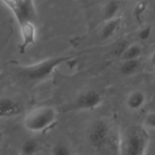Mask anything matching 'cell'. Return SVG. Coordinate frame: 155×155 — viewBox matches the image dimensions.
<instances>
[{"mask_svg":"<svg viewBox=\"0 0 155 155\" xmlns=\"http://www.w3.org/2000/svg\"><path fill=\"white\" fill-rule=\"evenodd\" d=\"M48 155H72V150L67 142L58 140L51 145Z\"/></svg>","mask_w":155,"mask_h":155,"instance_id":"obj_15","label":"cell"},{"mask_svg":"<svg viewBox=\"0 0 155 155\" xmlns=\"http://www.w3.org/2000/svg\"><path fill=\"white\" fill-rule=\"evenodd\" d=\"M147 103V94L141 90L130 91L125 99V107L131 112L140 111Z\"/></svg>","mask_w":155,"mask_h":155,"instance_id":"obj_8","label":"cell"},{"mask_svg":"<svg viewBox=\"0 0 155 155\" xmlns=\"http://www.w3.org/2000/svg\"><path fill=\"white\" fill-rule=\"evenodd\" d=\"M21 42L19 45V52L25 53L28 48L35 44L37 39V28L34 20L27 19L18 23Z\"/></svg>","mask_w":155,"mask_h":155,"instance_id":"obj_7","label":"cell"},{"mask_svg":"<svg viewBox=\"0 0 155 155\" xmlns=\"http://www.w3.org/2000/svg\"><path fill=\"white\" fill-rule=\"evenodd\" d=\"M142 127L146 130H155V110L145 114L142 120Z\"/></svg>","mask_w":155,"mask_h":155,"instance_id":"obj_16","label":"cell"},{"mask_svg":"<svg viewBox=\"0 0 155 155\" xmlns=\"http://www.w3.org/2000/svg\"><path fill=\"white\" fill-rule=\"evenodd\" d=\"M6 140H7V134L3 129L0 128V149L5 145Z\"/></svg>","mask_w":155,"mask_h":155,"instance_id":"obj_18","label":"cell"},{"mask_svg":"<svg viewBox=\"0 0 155 155\" xmlns=\"http://www.w3.org/2000/svg\"><path fill=\"white\" fill-rule=\"evenodd\" d=\"M152 82H153V85L155 86V75H154V77H153V81H152Z\"/></svg>","mask_w":155,"mask_h":155,"instance_id":"obj_20","label":"cell"},{"mask_svg":"<svg viewBox=\"0 0 155 155\" xmlns=\"http://www.w3.org/2000/svg\"><path fill=\"white\" fill-rule=\"evenodd\" d=\"M140 67V59L120 60V73L125 77H131L139 71Z\"/></svg>","mask_w":155,"mask_h":155,"instance_id":"obj_12","label":"cell"},{"mask_svg":"<svg viewBox=\"0 0 155 155\" xmlns=\"http://www.w3.org/2000/svg\"><path fill=\"white\" fill-rule=\"evenodd\" d=\"M120 26V18H115L107 21H104V24L101 29L100 37L102 40H108L112 38Z\"/></svg>","mask_w":155,"mask_h":155,"instance_id":"obj_10","label":"cell"},{"mask_svg":"<svg viewBox=\"0 0 155 155\" xmlns=\"http://www.w3.org/2000/svg\"><path fill=\"white\" fill-rule=\"evenodd\" d=\"M2 1L13 13L18 23L27 19L34 20L36 10L33 0H2Z\"/></svg>","mask_w":155,"mask_h":155,"instance_id":"obj_6","label":"cell"},{"mask_svg":"<svg viewBox=\"0 0 155 155\" xmlns=\"http://www.w3.org/2000/svg\"><path fill=\"white\" fill-rule=\"evenodd\" d=\"M58 112L52 106H38L30 110L23 119V127L33 134L47 131L58 121Z\"/></svg>","mask_w":155,"mask_h":155,"instance_id":"obj_2","label":"cell"},{"mask_svg":"<svg viewBox=\"0 0 155 155\" xmlns=\"http://www.w3.org/2000/svg\"><path fill=\"white\" fill-rule=\"evenodd\" d=\"M142 54V47L138 43L129 44L120 55V60L140 59Z\"/></svg>","mask_w":155,"mask_h":155,"instance_id":"obj_14","label":"cell"},{"mask_svg":"<svg viewBox=\"0 0 155 155\" xmlns=\"http://www.w3.org/2000/svg\"><path fill=\"white\" fill-rule=\"evenodd\" d=\"M20 155H35L40 151V143L36 139L24 140L18 149Z\"/></svg>","mask_w":155,"mask_h":155,"instance_id":"obj_11","label":"cell"},{"mask_svg":"<svg viewBox=\"0 0 155 155\" xmlns=\"http://www.w3.org/2000/svg\"><path fill=\"white\" fill-rule=\"evenodd\" d=\"M71 59H73L72 56L48 58L31 65L18 66V72L21 78L27 81L34 82L42 81L51 76L58 68L68 63Z\"/></svg>","mask_w":155,"mask_h":155,"instance_id":"obj_1","label":"cell"},{"mask_svg":"<svg viewBox=\"0 0 155 155\" xmlns=\"http://www.w3.org/2000/svg\"><path fill=\"white\" fill-rule=\"evenodd\" d=\"M149 64L151 68H153L155 69V48L152 49V51L150 52V56H149Z\"/></svg>","mask_w":155,"mask_h":155,"instance_id":"obj_19","label":"cell"},{"mask_svg":"<svg viewBox=\"0 0 155 155\" xmlns=\"http://www.w3.org/2000/svg\"><path fill=\"white\" fill-rule=\"evenodd\" d=\"M110 126L102 120L93 121L86 131V139L88 143L94 148L102 147L110 137Z\"/></svg>","mask_w":155,"mask_h":155,"instance_id":"obj_4","label":"cell"},{"mask_svg":"<svg viewBox=\"0 0 155 155\" xmlns=\"http://www.w3.org/2000/svg\"><path fill=\"white\" fill-rule=\"evenodd\" d=\"M103 103V97L96 90H87L77 96L71 103V109L75 110H93Z\"/></svg>","mask_w":155,"mask_h":155,"instance_id":"obj_5","label":"cell"},{"mask_svg":"<svg viewBox=\"0 0 155 155\" xmlns=\"http://www.w3.org/2000/svg\"><path fill=\"white\" fill-rule=\"evenodd\" d=\"M151 34H152L151 26L146 25V26H143L141 28H140V30L137 33V37L140 41L144 42V41H147L151 37Z\"/></svg>","mask_w":155,"mask_h":155,"instance_id":"obj_17","label":"cell"},{"mask_svg":"<svg viewBox=\"0 0 155 155\" xmlns=\"http://www.w3.org/2000/svg\"><path fill=\"white\" fill-rule=\"evenodd\" d=\"M35 155H43V154H42V153H41V152L39 151L38 153H37V154H35Z\"/></svg>","mask_w":155,"mask_h":155,"instance_id":"obj_21","label":"cell"},{"mask_svg":"<svg viewBox=\"0 0 155 155\" xmlns=\"http://www.w3.org/2000/svg\"><path fill=\"white\" fill-rule=\"evenodd\" d=\"M120 3L117 0H110L108 1L104 8H103V11H102V17H103V20L107 21L115 18L120 17Z\"/></svg>","mask_w":155,"mask_h":155,"instance_id":"obj_13","label":"cell"},{"mask_svg":"<svg viewBox=\"0 0 155 155\" xmlns=\"http://www.w3.org/2000/svg\"><path fill=\"white\" fill-rule=\"evenodd\" d=\"M149 137L146 130L132 128L127 131L122 141V155H145L149 147Z\"/></svg>","mask_w":155,"mask_h":155,"instance_id":"obj_3","label":"cell"},{"mask_svg":"<svg viewBox=\"0 0 155 155\" xmlns=\"http://www.w3.org/2000/svg\"><path fill=\"white\" fill-rule=\"evenodd\" d=\"M20 110L18 102L11 98H0V117H9L17 114Z\"/></svg>","mask_w":155,"mask_h":155,"instance_id":"obj_9","label":"cell"}]
</instances>
